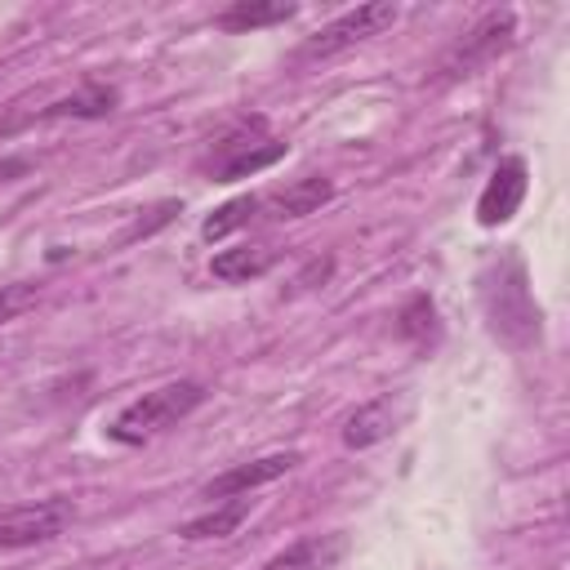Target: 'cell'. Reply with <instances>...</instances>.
I'll return each mask as SVG.
<instances>
[{"label":"cell","mask_w":570,"mask_h":570,"mask_svg":"<svg viewBox=\"0 0 570 570\" xmlns=\"http://www.w3.org/2000/svg\"><path fill=\"white\" fill-rule=\"evenodd\" d=\"M205 401V383L196 379H178V383H165L156 392H142L138 401H129L111 423H107V436L116 445H142L169 428H178L196 405Z\"/></svg>","instance_id":"1"},{"label":"cell","mask_w":570,"mask_h":570,"mask_svg":"<svg viewBox=\"0 0 570 570\" xmlns=\"http://www.w3.org/2000/svg\"><path fill=\"white\" fill-rule=\"evenodd\" d=\"M392 22H396V4H383V0H379V4H356V9H347L343 18L325 22L316 36H307L303 49H298V62H325V58H334V53H343V49H352V45L379 36V31L392 27Z\"/></svg>","instance_id":"2"},{"label":"cell","mask_w":570,"mask_h":570,"mask_svg":"<svg viewBox=\"0 0 570 570\" xmlns=\"http://www.w3.org/2000/svg\"><path fill=\"white\" fill-rule=\"evenodd\" d=\"M517 36V13L512 9H499V13H485L445 58H441V80H459V76H472L476 67H485L490 58H499Z\"/></svg>","instance_id":"3"},{"label":"cell","mask_w":570,"mask_h":570,"mask_svg":"<svg viewBox=\"0 0 570 570\" xmlns=\"http://www.w3.org/2000/svg\"><path fill=\"white\" fill-rule=\"evenodd\" d=\"M76 517V503L53 494V499H36V503H18L9 512H0V548H36L58 539Z\"/></svg>","instance_id":"4"},{"label":"cell","mask_w":570,"mask_h":570,"mask_svg":"<svg viewBox=\"0 0 570 570\" xmlns=\"http://www.w3.org/2000/svg\"><path fill=\"white\" fill-rule=\"evenodd\" d=\"M525 187H530V169H525V160H521V156H503V160L494 165L490 183L481 187L476 223H481V227H499V223H508V218L521 209Z\"/></svg>","instance_id":"5"},{"label":"cell","mask_w":570,"mask_h":570,"mask_svg":"<svg viewBox=\"0 0 570 570\" xmlns=\"http://www.w3.org/2000/svg\"><path fill=\"white\" fill-rule=\"evenodd\" d=\"M294 463H303V454H298V450H281V454H263V459L236 463V468L218 472L214 481H205V485H200V499H214V503H223V499H245L249 490H258V485H267V481L285 476Z\"/></svg>","instance_id":"6"},{"label":"cell","mask_w":570,"mask_h":570,"mask_svg":"<svg viewBox=\"0 0 570 570\" xmlns=\"http://www.w3.org/2000/svg\"><path fill=\"white\" fill-rule=\"evenodd\" d=\"M330 196H334V183L321 178V174H307V178H298V183H289V187H281L272 196H258V214L263 218H307Z\"/></svg>","instance_id":"7"},{"label":"cell","mask_w":570,"mask_h":570,"mask_svg":"<svg viewBox=\"0 0 570 570\" xmlns=\"http://www.w3.org/2000/svg\"><path fill=\"white\" fill-rule=\"evenodd\" d=\"M347 552V534L330 530V534H307L289 548H281L263 570H334Z\"/></svg>","instance_id":"8"},{"label":"cell","mask_w":570,"mask_h":570,"mask_svg":"<svg viewBox=\"0 0 570 570\" xmlns=\"http://www.w3.org/2000/svg\"><path fill=\"white\" fill-rule=\"evenodd\" d=\"M285 156V142H218V160H214V183H236V178H249L267 165H276Z\"/></svg>","instance_id":"9"},{"label":"cell","mask_w":570,"mask_h":570,"mask_svg":"<svg viewBox=\"0 0 570 570\" xmlns=\"http://www.w3.org/2000/svg\"><path fill=\"white\" fill-rule=\"evenodd\" d=\"M116 102H120V94H116L111 85H85V89L67 94V98L40 107L36 116H40V120H62V116H71V120H102V116L116 111Z\"/></svg>","instance_id":"10"},{"label":"cell","mask_w":570,"mask_h":570,"mask_svg":"<svg viewBox=\"0 0 570 570\" xmlns=\"http://www.w3.org/2000/svg\"><path fill=\"white\" fill-rule=\"evenodd\" d=\"M294 13H298V4H289V0H236V4H227L214 18V27H223V31H254V27L289 22Z\"/></svg>","instance_id":"11"},{"label":"cell","mask_w":570,"mask_h":570,"mask_svg":"<svg viewBox=\"0 0 570 570\" xmlns=\"http://www.w3.org/2000/svg\"><path fill=\"white\" fill-rule=\"evenodd\" d=\"M249 517V494L245 499H223L218 508H209V512H200V517H191V521H183L178 525V534L183 539H191V543H200V539H227V534H236L240 530V521Z\"/></svg>","instance_id":"12"},{"label":"cell","mask_w":570,"mask_h":570,"mask_svg":"<svg viewBox=\"0 0 570 570\" xmlns=\"http://www.w3.org/2000/svg\"><path fill=\"white\" fill-rule=\"evenodd\" d=\"M276 263V245H236V249H223V254H214V263H209V272L218 276V281H254V276H263L267 267Z\"/></svg>","instance_id":"13"},{"label":"cell","mask_w":570,"mask_h":570,"mask_svg":"<svg viewBox=\"0 0 570 570\" xmlns=\"http://www.w3.org/2000/svg\"><path fill=\"white\" fill-rule=\"evenodd\" d=\"M392 423H396L392 401H370V405H361V410L343 423V445H347V450L379 445V441H387V436H392Z\"/></svg>","instance_id":"14"},{"label":"cell","mask_w":570,"mask_h":570,"mask_svg":"<svg viewBox=\"0 0 570 570\" xmlns=\"http://www.w3.org/2000/svg\"><path fill=\"white\" fill-rule=\"evenodd\" d=\"M254 218H258V196H236V200H227L223 209H214L200 223V236L205 240H218V236H227V232H236V227H245Z\"/></svg>","instance_id":"15"},{"label":"cell","mask_w":570,"mask_h":570,"mask_svg":"<svg viewBox=\"0 0 570 570\" xmlns=\"http://www.w3.org/2000/svg\"><path fill=\"white\" fill-rule=\"evenodd\" d=\"M423 325H432V303L419 294V298H410V307L401 312V334H405V338H419Z\"/></svg>","instance_id":"16"},{"label":"cell","mask_w":570,"mask_h":570,"mask_svg":"<svg viewBox=\"0 0 570 570\" xmlns=\"http://www.w3.org/2000/svg\"><path fill=\"white\" fill-rule=\"evenodd\" d=\"M36 298V289L31 285H0V325H9L27 303Z\"/></svg>","instance_id":"17"}]
</instances>
